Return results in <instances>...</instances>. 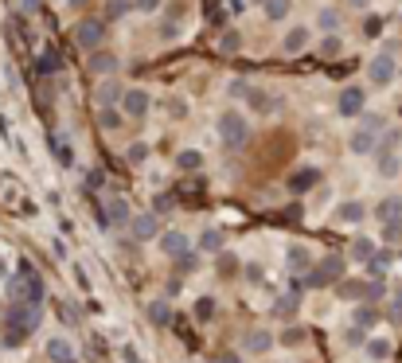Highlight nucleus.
<instances>
[{"label":"nucleus","instance_id":"nucleus-1","mask_svg":"<svg viewBox=\"0 0 402 363\" xmlns=\"http://www.w3.org/2000/svg\"><path fill=\"white\" fill-rule=\"evenodd\" d=\"M39 320H43L39 305H12V309H4V344L8 348H20L39 328Z\"/></svg>","mask_w":402,"mask_h":363},{"label":"nucleus","instance_id":"nucleus-2","mask_svg":"<svg viewBox=\"0 0 402 363\" xmlns=\"http://www.w3.org/2000/svg\"><path fill=\"white\" fill-rule=\"evenodd\" d=\"M359 118H364V125H359V129H352L348 148H352L355 157H367V153H375V148H379V133L387 129V121L379 118V113H359Z\"/></svg>","mask_w":402,"mask_h":363},{"label":"nucleus","instance_id":"nucleus-3","mask_svg":"<svg viewBox=\"0 0 402 363\" xmlns=\"http://www.w3.org/2000/svg\"><path fill=\"white\" fill-rule=\"evenodd\" d=\"M8 297L20 305H39L43 301V278L32 266H20V274L8 281Z\"/></svg>","mask_w":402,"mask_h":363},{"label":"nucleus","instance_id":"nucleus-4","mask_svg":"<svg viewBox=\"0 0 402 363\" xmlns=\"http://www.w3.org/2000/svg\"><path fill=\"white\" fill-rule=\"evenodd\" d=\"M246 137H250L246 118H243V113H234V109H227V113L219 118V141H223V148H243Z\"/></svg>","mask_w":402,"mask_h":363},{"label":"nucleus","instance_id":"nucleus-5","mask_svg":"<svg viewBox=\"0 0 402 363\" xmlns=\"http://www.w3.org/2000/svg\"><path fill=\"white\" fill-rule=\"evenodd\" d=\"M344 278V258L340 254H328V258H320L317 262V270H313V274H309L305 278V285H336V281Z\"/></svg>","mask_w":402,"mask_h":363},{"label":"nucleus","instance_id":"nucleus-6","mask_svg":"<svg viewBox=\"0 0 402 363\" xmlns=\"http://www.w3.org/2000/svg\"><path fill=\"white\" fill-rule=\"evenodd\" d=\"M394 74H399V63H394V55H387V51H379L375 59L367 63V82L371 86H390Z\"/></svg>","mask_w":402,"mask_h":363},{"label":"nucleus","instance_id":"nucleus-7","mask_svg":"<svg viewBox=\"0 0 402 363\" xmlns=\"http://www.w3.org/2000/svg\"><path fill=\"white\" fill-rule=\"evenodd\" d=\"M160 254H168V258L192 254V239H188L183 230H164V234H160Z\"/></svg>","mask_w":402,"mask_h":363},{"label":"nucleus","instance_id":"nucleus-8","mask_svg":"<svg viewBox=\"0 0 402 363\" xmlns=\"http://www.w3.org/2000/svg\"><path fill=\"white\" fill-rule=\"evenodd\" d=\"M148 106H153V98H148L145 90H137V86L125 90V98H122V113H125V118H145Z\"/></svg>","mask_w":402,"mask_h":363},{"label":"nucleus","instance_id":"nucleus-9","mask_svg":"<svg viewBox=\"0 0 402 363\" xmlns=\"http://www.w3.org/2000/svg\"><path fill=\"white\" fill-rule=\"evenodd\" d=\"M336 109H340V118H359V113H364V90H359V86H348V90H340V98H336Z\"/></svg>","mask_w":402,"mask_h":363},{"label":"nucleus","instance_id":"nucleus-10","mask_svg":"<svg viewBox=\"0 0 402 363\" xmlns=\"http://www.w3.org/2000/svg\"><path fill=\"white\" fill-rule=\"evenodd\" d=\"M74 36H78V43H82V47L98 51V43L106 39V24H102V20H82V24L74 28Z\"/></svg>","mask_w":402,"mask_h":363},{"label":"nucleus","instance_id":"nucleus-11","mask_svg":"<svg viewBox=\"0 0 402 363\" xmlns=\"http://www.w3.org/2000/svg\"><path fill=\"white\" fill-rule=\"evenodd\" d=\"M129 230H133V239H137V242H153V239L160 234L157 215H148V211H145V215H133V219H129Z\"/></svg>","mask_w":402,"mask_h":363},{"label":"nucleus","instance_id":"nucleus-12","mask_svg":"<svg viewBox=\"0 0 402 363\" xmlns=\"http://www.w3.org/2000/svg\"><path fill=\"white\" fill-rule=\"evenodd\" d=\"M320 184V168H297L289 176V192L293 195H305V192H313Z\"/></svg>","mask_w":402,"mask_h":363},{"label":"nucleus","instance_id":"nucleus-13","mask_svg":"<svg viewBox=\"0 0 402 363\" xmlns=\"http://www.w3.org/2000/svg\"><path fill=\"white\" fill-rule=\"evenodd\" d=\"M309 39H313V32H309L305 24H297V28H289V32H285V39H281V51H285V55H297V51L309 47Z\"/></svg>","mask_w":402,"mask_h":363},{"label":"nucleus","instance_id":"nucleus-14","mask_svg":"<svg viewBox=\"0 0 402 363\" xmlns=\"http://www.w3.org/2000/svg\"><path fill=\"white\" fill-rule=\"evenodd\" d=\"M375 219L383 223V227H387V223H399L402 219V195H387V199L375 207Z\"/></svg>","mask_w":402,"mask_h":363},{"label":"nucleus","instance_id":"nucleus-15","mask_svg":"<svg viewBox=\"0 0 402 363\" xmlns=\"http://www.w3.org/2000/svg\"><path fill=\"white\" fill-rule=\"evenodd\" d=\"M269 348H273V336L262 332V328H254V332L243 336V351H250V355H262V351H269Z\"/></svg>","mask_w":402,"mask_h":363},{"label":"nucleus","instance_id":"nucleus-16","mask_svg":"<svg viewBox=\"0 0 402 363\" xmlns=\"http://www.w3.org/2000/svg\"><path fill=\"white\" fill-rule=\"evenodd\" d=\"M47 360H51V363H74V348H71V340L51 336V340H47Z\"/></svg>","mask_w":402,"mask_h":363},{"label":"nucleus","instance_id":"nucleus-17","mask_svg":"<svg viewBox=\"0 0 402 363\" xmlns=\"http://www.w3.org/2000/svg\"><path fill=\"white\" fill-rule=\"evenodd\" d=\"M364 215H367V207L359 199H348V204L336 207V223H364Z\"/></svg>","mask_w":402,"mask_h":363},{"label":"nucleus","instance_id":"nucleus-18","mask_svg":"<svg viewBox=\"0 0 402 363\" xmlns=\"http://www.w3.org/2000/svg\"><path fill=\"white\" fill-rule=\"evenodd\" d=\"M364 351H367V360H371V363H383V360L390 355V340H383V336L367 340V344H364Z\"/></svg>","mask_w":402,"mask_h":363},{"label":"nucleus","instance_id":"nucleus-19","mask_svg":"<svg viewBox=\"0 0 402 363\" xmlns=\"http://www.w3.org/2000/svg\"><path fill=\"white\" fill-rule=\"evenodd\" d=\"M317 28L324 32V36H336V28H340V12H336V8H320V12H317Z\"/></svg>","mask_w":402,"mask_h":363},{"label":"nucleus","instance_id":"nucleus-20","mask_svg":"<svg viewBox=\"0 0 402 363\" xmlns=\"http://www.w3.org/2000/svg\"><path fill=\"white\" fill-rule=\"evenodd\" d=\"M90 71H94V74H113V71H118V59L106 55V51H94V55H90Z\"/></svg>","mask_w":402,"mask_h":363},{"label":"nucleus","instance_id":"nucleus-21","mask_svg":"<svg viewBox=\"0 0 402 363\" xmlns=\"http://www.w3.org/2000/svg\"><path fill=\"white\" fill-rule=\"evenodd\" d=\"M309 262H313V254H309L305 246H289L285 250V266L289 270H309Z\"/></svg>","mask_w":402,"mask_h":363},{"label":"nucleus","instance_id":"nucleus-22","mask_svg":"<svg viewBox=\"0 0 402 363\" xmlns=\"http://www.w3.org/2000/svg\"><path fill=\"white\" fill-rule=\"evenodd\" d=\"M266 8V20H273V24H281L285 16H289V8H293V0H266L262 4Z\"/></svg>","mask_w":402,"mask_h":363},{"label":"nucleus","instance_id":"nucleus-23","mask_svg":"<svg viewBox=\"0 0 402 363\" xmlns=\"http://www.w3.org/2000/svg\"><path fill=\"white\" fill-rule=\"evenodd\" d=\"M125 98V90H118V82H102V90H98V102L102 106H118Z\"/></svg>","mask_w":402,"mask_h":363},{"label":"nucleus","instance_id":"nucleus-24","mask_svg":"<svg viewBox=\"0 0 402 363\" xmlns=\"http://www.w3.org/2000/svg\"><path fill=\"white\" fill-rule=\"evenodd\" d=\"M352 258L355 262H371V258H375V242L371 239H355L352 242Z\"/></svg>","mask_w":402,"mask_h":363},{"label":"nucleus","instance_id":"nucleus-25","mask_svg":"<svg viewBox=\"0 0 402 363\" xmlns=\"http://www.w3.org/2000/svg\"><path fill=\"white\" fill-rule=\"evenodd\" d=\"M340 297H348V301H367V285L364 281H340Z\"/></svg>","mask_w":402,"mask_h":363},{"label":"nucleus","instance_id":"nucleus-26","mask_svg":"<svg viewBox=\"0 0 402 363\" xmlns=\"http://www.w3.org/2000/svg\"><path fill=\"white\" fill-rule=\"evenodd\" d=\"M98 118H102V129H122V113H118V106H102V113H98Z\"/></svg>","mask_w":402,"mask_h":363},{"label":"nucleus","instance_id":"nucleus-27","mask_svg":"<svg viewBox=\"0 0 402 363\" xmlns=\"http://www.w3.org/2000/svg\"><path fill=\"white\" fill-rule=\"evenodd\" d=\"M168 316H172L168 301H153L148 305V320H153V324H168Z\"/></svg>","mask_w":402,"mask_h":363},{"label":"nucleus","instance_id":"nucleus-28","mask_svg":"<svg viewBox=\"0 0 402 363\" xmlns=\"http://www.w3.org/2000/svg\"><path fill=\"white\" fill-rule=\"evenodd\" d=\"M203 250H211V254H223V230H215V227L203 230Z\"/></svg>","mask_w":402,"mask_h":363},{"label":"nucleus","instance_id":"nucleus-29","mask_svg":"<svg viewBox=\"0 0 402 363\" xmlns=\"http://www.w3.org/2000/svg\"><path fill=\"white\" fill-rule=\"evenodd\" d=\"M106 211H110V223H129V204L125 199H110Z\"/></svg>","mask_w":402,"mask_h":363},{"label":"nucleus","instance_id":"nucleus-30","mask_svg":"<svg viewBox=\"0 0 402 363\" xmlns=\"http://www.w3.org/2000/svg\"><path fill=\"white\" fill-rule=\"evenodd\" d=\"M55 160H59V164H67V168H71V164H74L71 141H63V137H55Z\"/></svg>","mask_w":402,"mask_h":363},{"label":"nucleus","instance_id":"nucleus-31","mask_svg":"<svg viewBox=\"0 0 402 363\" xmlns=\"http://www.w3.org/2000/svg\"><path fill=\"white\" fill-rule=\"evenodd\" d=\"M375 320H379V313L371 309V305H359V309H355V324L359 328H371Z\"/></svg>","mask_w":402,"mask_h":363},{"label":"nucleus","instance_id":"nucleus-32","mask_svg":"<svg viewBox=\"0 0 402 363\" xmlns=\"http://www.w3.org/2000/svg\"><path fill=\"white\" fill-rule=\"evenodd\" d=\"M234 270H238V258H234L231 250H223L219 254V274L223 278H234Z\"/></svg>","mask_w":402,"mask_h":363},{"label":"nucleus","instance_id":"nucleus-33","mask_svg":"<svg viewBox=\"0 0 402 363\" xmlns=\"http://www.w3.org/2000/svg\"><path fill=\"white\" fill-rule=\"evenodd\" d=\"M250 106L262 109V113H269V109H273V98H266V94H262V90L254 86V90H250Z\"/></svg>","mask_w":402,"mask_h":363},{"label":"nucleus","instance_id":"nucleus-34","mask_svg":"<svg viewBox=\"0 0 402 363\" xmlns=\"http://www.w3.org/2000/svg\"><path fill=\"white\" fill-rule=\"evenodd\" d=\"M340 47H344L340 39H336V36H328L324 43H320V55H324V59H336V55H340Z\"/></svg>","mask_w":402,"mask_h":363},{"label":"nucleus","instance_id":"nucleus-35","mask_svg":"<svg viewBox=\"0 0 402 363\" xmlns=\"http://www.w3.org/2000/svg\"><path fill=\"white\" fill-rule=\"evenodd\" d=\"M344 344H352V348H359V344H367L364 328H359V324H352V328H348V332H344Z\"/></svg>","mask_w":402,"mask_h":363},{"label":"nucleus","instance_id":"nucleus-36","mask_svg":"<svg viewBox=\"0 0 402 363\" xmlns=\"http://www.w3.org/2000/svg\"><path fill=\"white\" fill-rule=\"evenodd\" d=\"M379 172H383V176H394V172H399V157L383 153V157H379Z\"/></svg>","mask_w":402,"mask_h":363},{"label":"nucleus","instance_id":"nucleus-37","mask_svg":"<svg viewBox=\"0 0 402 363\" xmlns=\"http://www.w3.org/2000/svg\"><path fill=\"white\" fill-rule=\"evenodd\" d=\"M125 12H129V4H125V0H110V8H106V20H122Z\"/></svg>","mask_w":402,"mask_h":363},{"label":"nucleus","instance_id":"nucleus-38","mask_svg":"<svg viewBox=\"0 0 402 363\" xmlns=\"http://www.w3.org/2000/svg\"><path fill=\"white\" fill-rule=\"evenodd\" d=\"M176 164H180V168H199V164H203V157H199V153H180V157H176Z\"/></svg>","mask_w":402,"mask_h":363},{"label":"nucleus","instance_id":"nucleus-39","mask_svg":"<svg viewBox=\"0 0 402 363\" xmlns=\"http://www.w3.org/2000/svg\"><path fill=\"white\" fill-rule=\"evenodd\" d=\"M195 313H199V320H211V316H215V301H211V297L195 301Z\"/></svg>","mask_w":402,"mask_h":363},{"label":"nucleus","instance_id":"nucleus-40","mask_svg":"<svg viewBox=\"0 0 402 363\" xmlns=\"http://www.w3.org/2000/svg\"><path fill=\"white\" fill-rule=\"evenodd\" d=\"M301 340H305V332H301V328H285V332H281V344H289V348H297Z\"/></svg>","mask_w":402,"mask_h":363},{"label":"nucleus","instance_id":"nucleus-41","mask_svg":"<svg viewBox=\"0 0 402 363\" xmlns=\"http://www.w3.org/2000/svg\"><path fill=\"white\" fill-rule=\"evenodd\" d=\"M297 313V297H281L278 301V316H293Z\"/></svg>","mask_w":402,"mask_h":363},{"label":"nucleus","instance_id":"nucleus-42","mask_svg":"<svg viewBox=\"0 0 402 363\" xmlns=\"http://www.w3.org/2000/svg\"><path fill=\"white\" fill-rule=\"evenodd\" d=\"M383 239H387V242H399V239H402V219H399V223H387V227H383Z\"/></svg>","mask_w":402,"mask_h":363},{"label":"nucleus","instance_id":"nucleus-43","mask_svg":"<svg viewBox=\"0 0 402 363\" xmlns=\"http://www.w3.org/2000/svg\"><path fill=\"white\" fill-rule=\"evenodd\" d=\"M367 270H371V278H383V274H387V258H371Z\"/></svg>","mask_w":402,"mask_h":363},{"label":"nucleus","instance_id":"nucleus-44","mask_svg":"<svg viewBox=\"0 0 402 363\" xmlns=\"http://www.w3.org/2000/svg\"><path fill=\"white\" fill-rule=\"evenodd\" d=\"M231 94L234 98H250V82H246V78H234V82H231Z\"/></svg>","mask_w":402,"mask_h":363},{"label":"nucleus","instance_id":"nucleus-45","mask_svg":"<svg viewBox=\"0 0 402 363\" xmlns=\"http://www.w3.org/2000/svg\"><path fill=\"white\" fill-rule=\"evenodd\" d=\"M383 32V20L379 16H367V24H364V36H379Z\"/></svg>","mask_w":402,"mask_h":363},{"label":"nucleus","instance_id":"nucleus-46","mask_svg":"<svg viewBox=\"0 0 402 363\" xmlns=\"http://www.w3.org/2000/svg\"><path fill=\"white\" fill-rule=\"evenodd\" d=\"M223 51H227V55L238 51V32H227V36H223Z\"/></svg>","mask_w":402,"mask_h":363},{"label":"nucleus","instance_id":"nucleus-47","mask_svg":"<svg viewBox=\"0 0 402 363\" xmlns=\"http://www.w3.org/2000/svg\"><path fill=\"white\" fill-rule=\"evenodd\" d=\"M145 157H148V145H129V160H133V164H141Z\"/></svg>","mask_w":402,"mask_h":363},{"label":"nucleus","instance_id":"nucleus-48","mask_svg":"<svg viewBox=\"0 0 402 363\" xmlns=\"http://www.w3.org/2000/svg\"><path fill=\"white\" fill-rule=\"evenodd\" d=\"M137 8H141V12H157L160 0H137Z\"/></svg>","mask_w":402,"mask_h":363},{"label":"nucleus","instance_id":"nucleus-49","mask_svg":"<svg viewBox=\"0 0 402 363\" xmlns=\"http://www.w3.org/2000/svg\"><path fill=\"white\" fill-rule=\"evenodd\" d=\"M243 274H246V281H262V270H258V266H246Z\"/></svg>","mask_w":402,"mask_h":363},{"label":"nucleus","instance_id":"nucleus-50","mask_svg":"<svg viewBox=\"0 0 402 363\" xmlns=\"http://www.w3.org/2000/svg\"><path fill=\"white\" fill-rule=\"evenodd\" d=\"M59 316H63V320H71V324H74V320H78V313H74V309H67V305H63V309H59Z\"/></svg>","mask_w":402,"mask_h":363},{"label":"nucleus","instance_id":"nucleus-51","mask_svg":"<svg viewBox=\"0 0 402 363\" xmlns=\"http://www.w3.org/2000/svg\"><path fill=\"white\" fill-rule=\"evenodd\" d=\"M390 316H402V289L394 293V313H390Z\"/></svg>","mask_w":402,"mask_h":363},{"label":"nucleus","instance_id":"nucleus-52","mask_svg":"<svg viewBox=\"0 0 402 363\" xmlns=\"http://www.w3.org/2000/svg\"><path fill=\"white\" fill-rule=\"evenodd\" d=\"M348 4H352V8H367V4H371V0H348Z\"/></svg>","mask_w":402,"mask_h":363},{"label":"nucleus","instance_id":"nucleus-53","mask_svg":"<svg viewBox=\"0 0 402 363\" xmlns=\"http://www.w3.org/2000/svg\"><path fill=\"white\" fill-rule=\"evenodd\" d=\"M82 4H90V0H71V8H82Z\"/></svg>","mask_w":402,"mask_h":363},{"label":"nucleus","instance_id":"nucleus-54","mask_svg":"<svg viewBox=\"0 0 402 363\" xmlns=\"http://www.w3.org/2000/svg\"><path fill=\"white\" fill-rule=\"evenodd\" d=\"M219 363H238V360H234V355H223V360Z\"/></svg>","mask_w":402,"mask_h":363},{"label":"nucleus","instance_id":"nucleus-55","mask_svg":"<svg viewBox=\"0 0 402 363\" xmlns=\"http://www.w3.org/2000/svg\"><path fill=\"white\" fill-rule=\"evenodd\" d=\"M254 4H266V0H254Z\"/></svg>","mask_w":402,"mask_h":363}]
</instances>
